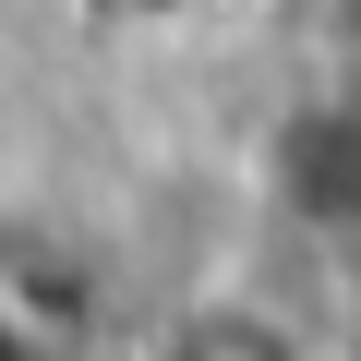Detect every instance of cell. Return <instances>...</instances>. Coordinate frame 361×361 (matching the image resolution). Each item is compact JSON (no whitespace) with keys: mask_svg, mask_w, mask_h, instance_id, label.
Segmentation results:
<instances>
[{"mask_svg":"<svg viewBox=\"0 0 361 361\" xmlns=\"http://www.w3.org/2000/svg\"><path fill=\"white\" fill-rule=\"evenodd\" d=\"M157 361H313L301 325H277L265 301H193V313H169Z\"/></svg>","mask_w":361,"mask_h":361,"instance_id":"2","label":"cell"},{"mask_svg":"<svg viewBox=\"0 0 361 361\" xmlns=\"http://www.w3.org/2000/svg\"><path fill=\"white\" fill-rule=\"evenodd\" d=\"M277 193L313 229H361V97H313L301 121H277Z\"/></svg>","mask_w":361,"mask_h":361,"instance_id":"1","label":"cell"},{"mask_svg":"<svg viewBox=\"0 0 361 361\" xmlns=\"http://www.w3.org/2000/svg\"><path fill=\"white\" fill-rule=\"evenodd\" d=\"M325 61H337V97H361V0H325Z\"/></svg>","mask_w":361,"mask_h":361,"instance_id":"3","label":"cell"}]
</instances>
